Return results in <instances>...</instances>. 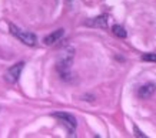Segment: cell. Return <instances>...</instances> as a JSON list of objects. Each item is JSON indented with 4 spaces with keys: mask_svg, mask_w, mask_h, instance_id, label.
Wrapping results in <instances>:
<instances>
[{
    "mask_svg": "<svg viewBox=\"0 0 156 138\" xmlns=\"http://www.w3.org/2000/svg\"><path fill=\"white\" fill-rule=\"evenodd\" d=\"M73 58H75V48L73 47H66L57 58V71L60 73L63 80H67L70 76V67L73 63Z\"/></svg>",
    "mask_w": 156,
    "mask_h": 138,
    "instance_id": "1",
    "label": "cell"
},
{
    "mask_svg": "<svg viewBox=\"0 0 156 138\" xmlns=\"http://www.w3.org/2000/svg\"><path fill=\"white\" fill-rule=\"evenodd\" d=\"M10 33L13 34L14 37L19 38L20 41L23 44H26V46L33 47V46H36V43H37V38H36V36H34L32 31L22 30V29H19L17 26H14V24H10Z\"/></svg>",
    "mask_w": 156,
    "mask_h": 138,
    "instance_id": "2",
    "label": "cell"
},
{
    "mask_svg": "<svg viewBox=\"0 0 156 138\" xmlns=\"http://www.w3.org/2000/svg\"><path fill=\"white\" fill-rule=\"evenodd\" d=\"M53 117L57 118L65 127H66L70 135H75V130H76V127H77V121H76V118L73 115L69 114V113H55Z\"/></svg>",
    "mask_w": 156,
    "mask_h": 138,
    "instance_id": "3",
    "label": "cell"
},
{
    "mask_svg": "<svg viewBox=\"0 0 156 138\" xmlns=\"http://www.w3.org/2000/svg\"><path fill=\"white\" fill-rule=\"evenodd\" d=\"M23 67H24V63L23 61H19V63H16L14 66H12L10 68H7V71L5 73L6 83H9V84H14V83H17L20 74H22Z\"/></svg>",
    "mask_w": 156,
    "mask_h": 138,
    "instance_id": "4",
    "label": "cell"
},
{
    "mask_svg": "<svg viewBox=\"0 0 156 138\" xmlns=\"http://www.w3.org/2000/svg\"><path fill=\"white\" fill-rule=\"evenodd\" d=\"M156 90V86L155 84H152V83H146V84H143L139 90H137V97L139 98H142V100H147V98H151L153 93Z\"/></svg>",
    "mask_w": 156,
    "mask_h": 138,
    "instance_id": "5",
    "label": "cell"
},
{
    "mask_svg": "<svg viewBox=\"0 0 156 138\" xmlns=\"http://www.w3.org/2000/svg\"><path fill=\"white\" fill-rule=\"evenodd\" d=\"M63 34H65V30H63V29L55 30V31H52L50 34H48V36L44 37L43 43L48 44V46H52V44L57 43V41H59V40H60V38L63 37Z\"/></svg>",
    "mask_w": 156,
    "mask_h": 138,
    "instance_id": "6",
    "label": "cell"
},
{
    "mask_svg": "<svg viewBox=\"0 0 156 138\" xmlns=\"http://www.w3.org/2000/svg\"><path fill=\"white\" fill-rule=\"evenodd\" d=\"M87 26L90 27H100V29H106L108 27V17L106 16H98L95 19H92L87 21Z\"/></svg>",
    "mask_w": 156,
    "mask_h": 138,
    "instance_id": "7",
    "label": "cell"
},
{
    "mask_svg": "<svg viewBox=\"0 0 156 138\" xmlns=\"http://www.w3.org/2000/svg\"><path fill=\"white\" fill-rule=\"evenodd\" d=\"M112 30H113V34H115V36H118V37H120V38H125L126 36H128L126 30L123 29L122 26H119V24H115L113 27H112Z\"/></svg>",
    "mask_w": 156,
    "mask_h": 138,
    "instance_id": "8",
    "label": "cell"
},
{
    "mask_svg": "<svg viewBox=\"0 0 156 138\" xmlns=\"http://www.w3.org/2000/svg\"><path fill=\"white\" fill-rule=\"evenodd\" d=\"M142 60L143 61H156V54L155 53H147V54H143Z\"/></svg>",
    "mask_w": 156,
    "mask_h": 138,
    "instance_id": "9",
    "label": "cell"
},
{
    "mask_svg": "<svg viewBox=\"0 0 156 138\" xmlns=\"http://www.w3.org/2000/svg\"><path fill=\"white\" fill-rule=\"evenodd\" d=\"M133 131H135V135H136V137H142V138L146 137V135H145L142 131H139V130H137V127H133Z\"/></svg>",
    "mask_w": 156,
    "mask_h": 138,
    "instance_id": "10",
    "label": "cell"
}]
</instances>
